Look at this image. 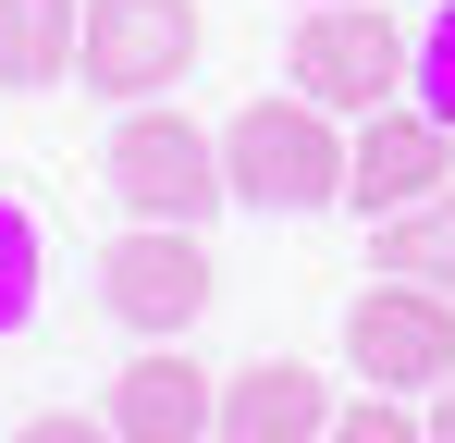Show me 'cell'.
<instances>
[{
	"label": "cell",
	"mask_w": 455,
	"mask_h": 443,
	"mask_svg": "<svg viewBox=\"0 0 455 443\" xmlns=\"http://www.w3.org/2000/svg\"><path fill=\"white\" fill-rule=\"evenodd\" d=\"M222 185L234 210H271V222H307V210H345V124L320 99H246L222 124Z\"/></svg>",
	"instance_id": "cell-1"
},
{
	"label": "cell",
	"mask_w": 455,
	"mask_h": 443,
	"mask_svg": "<svg viewBox=\"0 0 455 443\" xmlns=\"http://www.w3.org/2000/svg\"><path fill=\"white\" fill-rule=\"evenodd\" d=\"M283 74L332 124H370V111H394V86H419V37L381 0H307L296 37H283Z\"/></svg>",
	"instance_id": "cell-2"
},
{
	"label": "cell",
	"mask_w": 455,
	"mask_h": 443,
	"mask_svg": "<svg viewBox=\"0 0 455 443\" xmlns=\"http://www.w3.org/2000/svg\"><path fill=\"white\" fill-rule=\"evenodd\" d=\"M111 197H124V222H197L222 210V136L210 124H185L172 99H136L124 124H111Z\"/></svg>",
	"instance_id": "cell-3"
},
{
	"label": "cell",
	"mask_w": 455,
	"mask_h": 443,
	"mask_svg": "<svg viewBox=\"0 0 455 443\" xmlns=\"http://www.w3.org/2000/svg\"><path fill=\"white\" fill-rule=\"evenodd\" d=\"M197 0H86V50H75V86L99 99H172L185 74H197Z\"/></svg>",
	"instance_id": "cell-4"
},
{
	"label": "cell",
	"mask_w": 455,
	"mask_h": 443,
	"mask_svg": "<svg viewBox=\"0 0 455 443\" xmlns=\"http://www.w3.org/2000/svg\"><path fill=\"white\" fill-rule=\"evenodd\" d=\"M99 295H111V320H124L136 345H185L197 308H210V246H197L185 222H124L111 259H99Z\"/></svg>",
	"instance_id": "cell-5"
},
{
	"label": "cell",
	"mask_w": 455,
	"mask_h": 443,
	"mask_svg": "<svg viewBox=\"0 0 455 443\" xmlns=\"http://www.w3.org/2000/svg\"><path fill=\"white\" fill-rule=\"evenodd\" d=\"M345 358H357L370 394H443V382H455V295L381 271V284L345 308Z\"/></svg>",
	"instance_id": "cell-6"
},
{
	"label": "cell",
	"mask_w": 455,
	"mask_h": 443,
	"mask_svg": "<svg viewBox=\"0 0 455 443\" xmlns=\"http://www.w3.org/2000/svg\"><path fill=\"white\" fill-rule=\"evenodd\" d=\"M455 185V124H431V111H370L357 136H345V210H419V197H443Z\"/></svg>",
	"instance_id": "cell-7"
},
{
	"label": "cell",
	"mask_w": 455,
	"mask_h": 443,
	"mask_svg": "<svg viewBox=\"0 0 455 443\" xmlns=\"http://www.w3.org/2000/svg\"><path fill=\"white\" fill-rule=\"evenodd\" d=\"M124 443H210L222 419V382L185 358V345H136V369H111V407H99Z\"/></svg>",
	"instance_id": "cell-8"
},
{
	"label": "cell",
	"mask_w": 455,
	"mask_h": 443,
	"mask_svg": "<svg viewBox=\"0 0 455 443\" xmlns=\"http://www.w3.org/2000/svg\"><path fill=\"white\" fill-rule=\"evenodd\" d=\"M332 431V382L296 358H259L222 382V419H210V443H320Z\"/></svg>",
	"instance_id": "cell-9"
},
{
	"label": "cell",
	"mask_w": 455,
	"mask_h": 443,
	"mask_svg": "<svg viewBox=\"0 0 455 443\" xmlns=\"http://www.w3.org/2000/svg\"><path fill=\"white\" fill-rule=\"evenodd\" d=\"M86 50V0H0V86H62Z\"/></svg>",
	"instance_id": "cell-10"
},
{
	"label": "cell",
	"mask_w": 455,
	"mask_h": 443,
	"mask_svg": "<svg viewBox=\"0 0 455 443\" xmlns=\"http://www.w3.org/2000/svg\"><path fill=\"white\" fill-rule=\"evenodd\" d=\"M370 271L455 295V185H443V197H419V210H394V222H370Z\"/></svg>",
	"instance_id": "cell-11"
},
{
	"label": "cell",
	"mask_w": 455,
	"mask_h": 443,
	"mask_svg": "<svg viewBox=\"0 0 455 443\" xmlns=\"http://www.w3.org/2000/svg\"><path fill=\"white\" fill-rule=\"evenodd\" d=\"M37 271H50V259H37V222L0 197V333H25V320H37Z\"/></svg>",
	"instance_id": "cell-12"
},
{
	"label": "cell",
	"mask_w": 455,
	"mask_h": 443,
	"mask_svg": "<svg viewBox=\"0 0 455 443\" xmlns=\"http://www.w3.org/2000/svg\"><path fill=\"white\" fill-rule=\"evenodd\" d=\"M320 443H431L419 419H406V394H357V407H332V431Z\"/></svg>",
	"instance_id": "cell-13"
},
{
	"label": "cell",
	"mask_w": 455,
	"mask_h": 443,
	"mask_svg": "<svg viewBox=\"0 0 455 443\" xmlns=\"http://www.w3.org/2000/svg\"><path fill=\"white\" fill-rule=\"evenodd\" d=\"M419 111H431V124H455V0L431 12V37H419Z\"/></svg>",
	"instance_id": "cell-14"
},
{
	"label": "cell",
	"mask_w": 455,
	"mask_h": 443,
	"mask_svg": "<svg viewBox=\"0 0 455 443\" xmlns=\"http://www.w3.org/2000/svg\"><path fill=\"white\" fill-rule=\"evenodd\" d=\"M12 443H124L111 419H86V407H50V419H25Z\"/></svg>",
	"instance_id": "cell-15"
},
{
	"label": "cell",
	"mask_w": 455,
	"mask_h": 443,
	"mask_svg": "<svg viewBox=\"0 0 455 443\" xmlns=\"http://www.w3.org/2000/svg\"><path fill=\"white\" fill-rule=\"evenodd\" d=\"M419 431H431V443H455V382H443V407H431V419H419Z\"/></svg>",
	"instance_id": "cell-16"
},
{
	"label": "cell",
	"mask_w": 455,
	"mask_h": 443,
	"mask_svg": "<svg viewBox=\"0 0 455 443\" xmlns=\"http://www.w3.org/2000/svg\"><path fill=\"white\" fill-rule=\"evenodd\" d=\"M296 12H307V0H296Z\"/></svg>",
	"instance_id": "cell-17"
}]
</instances>
